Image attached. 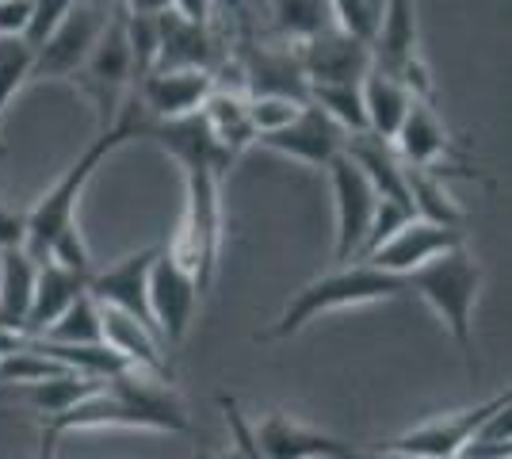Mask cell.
<instances>
[{
	"label": "cell",
	"mask_w": 512,
	"mask_h": 459,
	"mask_svg": "<svg viewBox=\"0 0 512 459\" xmlns=\"http://www.w3.org/2000/svg\"><path fill=\"white\" fill-rule=\"evenodd\" d=\"M138 104L146 108L153 123H176V119H192L207 104L218 77L211 69H153L150 77L138 81Z\"/></svg>",
	"instance_id": "13"
},
{
	"label": "cell",
	"mask_w": 512,
	"mask_h": 459,
	"mask_svg": "<svg viewBox=\"0 0 512 459\" xmlns=\"http://www.w3.org/2000/svg\"><path fill=\"white\" fill-rule=\"evenodd\" d=\"M409 295L406 280L402 276H390L383 268H371V264H352V268H337L329 276H321L314 284H306L283 306L272 326L264 333H256V341H287L295 337L299 329H306L314 318L329 314V310H348V306H367V303H390V299H402Z\"/></svg>",
	"instance_id": "4"
},
{
	"label": "cell",
	"mask_w": 512,
	"mask_h": 459,
	"mask_svg": "<svg viewBox=\"0 0 512 459\" xmlns=\"http://www.w3.org/2000/svg\"><path fill=\"white\" fill-rule=\"evenodd\" d=\"M100 341L104 349H111L130 372H142L150 379L169 383L172 364H169V345L157 337V329L142 326L138 318H130L115 306H100Z\"/></svg>",
	"instance_id": "16"
},
{
	"label": "cell",
	"mask_w": 512,
	"mask_h": 459,
	"mask_svg": "<svg viewBox=\"0 0 512 459\" xmlns=\"http://www.w3.org/2000/svg\"><path fill=\"white\" fill-rule=\"evenodd\" d=\"M417 215L402 207V203H390V199H379V207H375V215H371V226H367V238H363L360 253H356V261H367L383 241H390L406 222H413Z\"/></svg>",
	"instance_id": "28"
},
{
	"label": "cell",
	"mask_w": 512,
	"mask_h": 459,
	"mask_svg": "<svg viewBox=\"0 0 512 459\" xmlns=\"http://www.w3.org/2000/svg\"><path fill=\"white\" fill-rule=\"evenodd\" d=\"M199 459H241V452H237L234 444H230V452H218V456H199Z\"/></svg>",
	"instance_id": "37"
},
{
	"label": "cell",
	"mask_w": 512,
	"mask_h": 459,
	"mask_svg": "<svg viewBox=\"0 0 512 459\" xmlns=\"http://www.w3.org/2000/svg\"><path fill=\"white\" fill-rule=\"evenodd\" d=\"M50 433H77V429H153V433H188L192 421L184 414V402L169 383L150 379L142 372H119L104 379L96 391L73 402L65 414L43 417Z\"/></svg>",
	"instance_id": "2"
},
{
	"label": "cell",
	"mask_w": 512,
	"mask_h": 459,
	"mask_svg": "<svg viewBox=\"0 0 512 459\" xmlns=\"http://www.w3.org/2000/svg\"><path fill=\"white\" fill-rule=\"evenodd\" d=\"M31 20V0H0V35H20Z\"/></svg>",
	"instance_id": "32"
},
{
	"label": "cell",
	"mask_w": 512,
	"mask_h": 459,
	"mask_svg": "<svg viewBox=\"0 0 512 459\" xmlns=\"http://www.w3.org/2000/svg\"><path fill=\"white\" fill-rule=\"evenodd\" d=\"M272 16H276L279 31L295 46L310 35H318L321 27H333L329 0H272Z\"/></svg>",
	"instance_id": "26"
},
{
	"label": "cell",
	"mask_w": 512,
	"mask_h": 459,
	"mask_svg": "<svg viewBox=\"0 0 512 459\" xmlns=\"http://www.w3.org/2000/svg\"><path fill=\"white\" fill-rule=\"evenodd\" d=\"M341 459H409V456H398V452H390V448H379V452H360V448H344Z\"/></svg>",
	"instance_id": "36"
},
{
	"label": "cell",
	"mask_w": 512,
	"mask_h": 459,
	"mask_svg": "<svg viewBox=\"0 0 512 459\" xmlns=\"http://www.w3.org/2000/svg\"><path fill=\"white\" fill-rule=\"evenodd\" d=\"M501 410H509V391L493 394V398L470 406V410H459V414H444L425 421V425H413L402 437L386 440L383 448L409 459H455L467 452L482 433V425Z\"/></svg>",
	"instance_id": "7"
},
{
	"label": "cell",
	"mask_w": 512,
	"mask_h": 459,
	"mask_svg": "<svg viewBox=\"0 0 512 459\" xmlns=\"http://www.w3.org/2000/svg\"><path fill=\"white\" fill-rule=\"evenodd\" d=\"M253 437L264 459H341L348 448L341 437H329L287 414H268L264 421H256Z\"/></svg>",
	"instance_id": "18"
},
{
	"label": "cell",
	"mask_w": 512,
	"mask_h": 459,
	"mask_svg": "<svg viewBox=\"0 0 512 459\" xmlns=\"http://www.w3.org/2000/svg\"><path fill=\"white\" fill-rule=\"evenodd\" d=\"M161 253V245H150V249H138L123 261L107 264L100 272L88 276V295L100 306H115L130 318H138L142 326L153 329L150 318V268ZM161 337V333H157Z\"/></svg>",
	"instance_id": "14"
},
{
	"label": "cell",
	"mask_w": 512,
	"mask_h": 459,
	"mask_svg": "<svg viewBox=\"0 0 512 459\" xmlns=\"http://www.w3.org/2000/svg\"><path fill=\"white\" fill-rule=\"evenodd\" d=\"M43 341L54 345H104L100 341V303L92 295H77L65 306V314L43 333Z\"/></svg>",
	"instance_id": "25"
},
{
	"label": "cell",
	"mask_w": 512,
	"mask_h": 459,
	"mask_svg": "<svg viewBox=\"0 0 512 459\" xmlns=\"http://www.w3.org/2000/svg\"><path fill=\"white\" fill-rule=\"evenodd\" d=\"M295 62L306 85H360L363 73L371 69V43L333 23L295 46Z\"/></svg>",
	"instance_id": "10"
},
{
	"label": "cell",
	"mask_w": 512,
	"mask_h": 459,
	"mask_svg": "<svg viewBox=\"0 0 512 459\" xmlns=\"http://www.w3.org/2000/svg\"><path fill=\"white\" fill-rule=\"evenodd\" d=\"M406 291L421 295L440 322L448 326V333L455 337V345L467 360V372L478 375V360H474V303L482 291V264L478 257H470L467 245H455L448 253L432 257L428 264H421L417 272L406 276Z\"/></svg>",
	"instance_id": "5"
},
{
	"label": "cell",
	"mask_w": 512,
	"mask_h": 459,
	"mask_svg": "<svg viewBox=\"0 0 512 459\" xmlns=\"http://www.w3.org/2000/svg\"><path fill=\"white\" fill-rule=\"evenodd\" d=\"M214 39L207 23H188L176 12L157 16V66L153 69H211L214 73Z\"/></svg>",
	"instance_id": "19"
},
{
	"label": "cell",
	"mask_w": 512,
	"mask_h": 459,
	"mask_svg": "<svg viewBox=\"0 0 512 459\" xmlns=\"http://www.w3.org/2000/svg\"><path fill=\"white\" fill-rule=\"evenodd\" d=\"M360 100H363V119H367V134L394 142V134L406 119L413 92H409L398 77H390L386 69L371 66L360 81Z\"/></svg>",
	"instance_id": "21"
},
{
	"label": "cell",
	"mask_w": 512,
	"mask_h": 459,
	"mask_svg": "<svg viewBox=\"0 0 512 459\" xmlns=\"http://www.w3.org/2000/svg\"><path fill=\"white\" fill-rule=\"evenodd\" d=\"M123 8L130 16H161L169 12V0H123Z\"/></svg>",
	"instance_id": "34"
},
{
	"label": "cell",
	"mask_w": 512,
	"mask_h": 459,
	"mask_svg": "<svg viewBox=\"0 0 512 459\" xmlns=\"http://www.w3.org/2000/svg\"><path fill=\"white\" fill-rule=\"evenodd\" d=\"M119 0H73L69 16L58 23V31L35 50L31 81H65L77 77L88 62L92 46L100 43L104 27L111 23Z\"/></svg>",
	"instance_id": "6"
},
{
	"label": "cell",
	"mask_w": 512,
	"mask_h": 459,
	"mask_svg": "<svg viewBox=\"0 0 512 459\" xmlns=\"http://www.w3.org/2000/svg\"><path fill=\"white\" fill-rule=\"evenodd\" d=\"M31 62H35V50L20 35H0V123L12 96L31 81ZM0 153H4V142H0Z\"/></svg>",
	"instance_id": "27"
},
{
	"label": "cell",
	"mask_w": 512,
	"mask_h": 459,
	"mask_svg": "<svg viewBox=\"0 0 512 459\" xmlns=\"http://www.w3.org/2000/svg\"><path fill=\"white\" fill-rule=\"evenodd\" d=\"M390 146L402 157L406 169H425V173L448 176L451 169L467 165V153H463V146H455V138L444 131L436 108L428 100H417V96H413V104H409L406 119H402V127H398Z\"/></svg>",
	"instance_id": "9"
},
{
	"label": "cell",
	"mask_w": 512,
	"mask_h": 459,
	"mask_svg": "<svg viewBox=\"0 0 512 459\" xmlns=\"http://www.w3.org/2000/svg\"><path fill=\"white\" fill-rule=\"evenodd\" d=\"M218 406H222V414H226V429H230V440H234V448L241 452V459H264V452L256 448L253 425L245 421L241 406H237V398H230V394H218Z\"/></svg>",
	"instance_id": "31"
},
{
	"label": "cell",
	"mask_w": 512,
	"mask_h": 459,
	"mask_svg": "<svg viewBox=\"0 0 512 459\" xmlns=\"http://www.w3.org/2000/svg\"><path fill=\"white\" fill-rule=\"evenodd\" d=\"M35 272H39V264L23 253V245L0 249V326L12 333H23L31 291H35Z\"/></svg>",
	"instance_id": "23"
},
{
	"label": "cell",
	"mask_w": 512,
	"mask_h": 459,
	"mask_svg": "<svg viewBox=\"0 0 512 459\" xmlns=\"http://www.w3.org/2000/svg\"><path fill=\"white\" fill-rule=\"evenodd\" d=\"M344 138L348 134L325 115L321 108L306 104V108L279 131L256 134V146L272 153H283V157H295V161H306L314 169H329V161L344 150Z\"/></svg>",
	"instance_id": "15"
},
{
	"label": "cell",
	"mask_w": 512,
	"mask_h": 459,
	"mask_svg": "<svg viewBox=\"0 0 512 459\" xmlns=\"http://www.w3.org/2000/svg\"><path fill=\"white\" fill-rule=\"evenodd\" d=\"M69 8H73V0H31V20H27V31H23V43L31 50H39L58 31V23L69 16Z\"/></svg>",
	"instance_id": "30"
},
{
	"label": "cell",
	"mask_w": 512,
	"mask_h": 459,
	"mask_svg": "<svg viewBox=\"0 0 512 459\" xmlns=\"http://www.w3.org/2000/svg\"><path fill=\"white\" fill-rule=\"evenodd\" d=\"M199 119H203L207 134H211L214 142L230 153V157H237L245 146L256 142V131H253V123H249V96H241V92L214 88L211 96H207V104L199 108Z\"/></svg>",
	"instance_id": "22"
},
{
	"label": "cell",
	"mask_w": 512,
	"mask_h": 459,
	"mask_svg": "<svg viewBox=\"0 0 512 459\" xmlns=\"http://www.w3.org/2000/svg\"><path fill=\"white\" fill-rule=\"evenodd\" d=\"M306 104H314V108L325 111L344 134L367 131L360 85H306Z\"/></svg>",
	"instance_id": "24"
},
{
	"label": "cell",
	"mask_w": 512,
	"mask_h": 459,
	"mask_svg": "<svg viewBox=\"0 0 512 459\" xmlns=\"http://www.w3.org/2000/svg\"><path fill=\"white\" fill-rule=\"evenodd\" d=\"M329 184H333V199H337V249L333 261L348 264L356 261L371 215L379 207V196L371 188V180L360 173V165L352 157H344V150L329 161Z\"/></svg>",
	"instance_id": "11"
},
{
	"label": "cell",
	"mask_w": 512,
	"mask_h": 459,
	"mask_svg": "<svg viewBox=\"0 0 512 459\" xmlns=\"http://www.w3.org/2000/svg\"><path fill=\"white\" fill-rule=\"evenodd\" d=\"M146 138L169 150L184 165V219L176 238L169 241V253L192 272L199 295L211 287L218 245H222V173L230 169V153L214 142L203 119H176V123H150Z\"/></svg>",
	"instance_id": "1"
},
{
	"label": "cell",
	"mask_w": 512,
	"mask_h": 459,
	"mask_svg": "<svg viewBox=\"0 0 512 459\" xmlns=\"http://www.w3.org/2000/svg\"><path fill=\"white\" fill-rule=\"evenodd\" d=\"M58 433H50L46 425H39V459H58Z\"/></svg>",
	"instance_id": "35"
},
{
	"label": "cell",
	"mask_w": 512,
	"mask_h": 459,
	"mask_svg": "<svg viewBox=\"0 0 512 459\" xmlns=\"http://www.w3.org/2000/svg\"><path fill=\"white\" fill-rule=\"evenodd\" d=\"M211 4L214 0H169V12H176L188 23H207L211 20Z\"/></svg>",
	"instance_id": "33"
},
{
	"label": "cell",
	"mask_w": 512,
	"mask_h": 459,
	"mask_svg": "<svg viewBox=\"0 0 512 459\" xmlns=\"http://www.w3.org/2000/svg\"><path fill=\"white\" fill-rule=\"evenodd\" d=\"M85 291H88V276H77V272H65L58 264L43 261L39 272H35V291H31L23 333L27 337H43L46 329L65 314V306L73 303L77 295H85Z\"/></svg>",
	"instance_id": "20"
},
{
	"label": "cell",
	"mask_w": 512,
	"mask_h": 459,
	"mask_svg": "<svg viewBox=\"0 0 512 459\" xmlns=\"http://www.w3.org/2000/svg\"><path fill=\"white\" fill-rule=\"evenodd\" d=\"M150 123L153 119L146 115V108H142L138 96L130 92L127 100H123V108H119V115L88 142L85 153L62 173V180L39 199V207H35L31 215H23V253H27L31 261L43 264L54 238H58L62 230H69V226H77V203L85 196L92 173H96L115 150H123L127 142L146 138V127H150Z\"/></svg>",
	"instance_id": "3"
},
{
	"label": "cell",
	"mask_w": 512,
	"mask_h": 459,
	"mask_svg": "<svg viewBox=\"0 0 512 459\" xmlns=\"http://www.w3.org/2000/svg\"><path fill=\"white\" fill-rule=\"evenodd\" d=\"M77 81L85 85V92L96 100V111H100V123H111L123 100L130 96V85H134V69H130V43H127V12L123 4L115 8L111 23L104 27L100 43L92 46L88 62L81 66Z\"/></svg>",
	"instance_id": "8"
},
{
	"label": "cell",
	"mask_w": 512,
	"mask_h": 459,
	"mask_svg": "<svg viewBox=\"0 0 512 459\" xmlns=\"http://www.w3.org/2000/svg\"><path fill=\"white\" fill-rule=\"evenodd\" d=\"M455 245H463V230L413 219L390 241H383L367 261H356V264H371V268H383L390 276H402L406 280L409 272H417L421 264H428L432 257H440V253H448Z\"/></svg>",
	"instance_id": "17"
},
{
	"label": "cell",
	"mask_w": 512,
	"mask_h": 459,
	"mask_svg": "<svg viewBox=\"0 0 512 459\" xmlns=\"http://www.w3.org/2000/svg\"><path fill=\"white\" fill-rule=\"evenodd\" d=\"M306 104L299 100H287V96H249V123H253L256 134H268L287 127Z\"/></svg>",
	"instance_id": "29"
},
{
	"label": "cell",
	"mask_w": 512,
	"mask_h": 459,
	"mask_svg": "<svg viewBox=\"0 0 512 459\" xmlns=\"http://www.w3.org/2000/svg\"><path fill=\"white\" fill-rule=\"evenodd\" d=\"M195 303H199V287H195L192 272L172 257L169 245H161L150 268V318L165 345H180L188 337Z\"/></svg>",
	"instance_id": "12"
}]
</instances>
